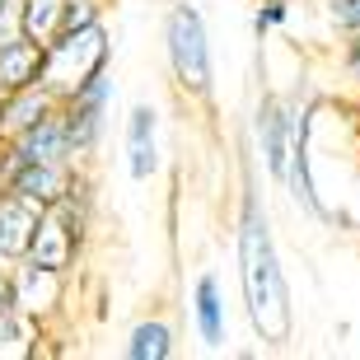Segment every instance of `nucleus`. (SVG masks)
Returning a JSON list of instances; mask_svg holds the SVG:
<instances>
[{
    "label": "nucleus",
    "mask_w": 360,
    "mask_h": 360,
    "mask_svg": "<svg viewBox=\"0 0 360 360\" xmlns=\"http://www.w3.org/2000/svg\"><path fill=\"white\" fill-rule=\"evenodd\" d=\"M56 108H61V98H56V89L47 80L0 94V141H14L19 131H28L33 122H42L47 112H56Z\"/></svg>",
    "instance_id": "10"
},
{
    "label": "nucleus",
    "mask_w": 360,
    "mask_h": 360,
    "mask_svg": "<svg viewBox=\"0 0 360 360\" xmlns=\"http://www.w3.org/2000/svg\"><path fill=\"white\" fill-rule=\"evenodd\" d=\"M122 164H127V178L131 183H150L160 174V112L155 103H131L127 117H122Z\"/></svg>",
    "instance_id": "6"
},
{
    "label": "nucleus",
    "mask_w": 360,
    "mask_h": 360,
    "mask_svg": "<svg viewBox=\"0 0 360 360\" xmlns=\"http://www.w3.org/2000/svg\"><path fill=\"white\" fill-rule=\"evenodd\" d=\"M14 19H19V33L33 42H47L66 33V0H19L14 5Z\"/></svg>",
    "instance_id": "13"
},
{
    "label": "nucleus",
    "mask_w": 360,
    "mask_h": 360,
    "mask_svg": "<svg viewBox=\"0 0 360 360\" xmlns=\"http://www.w3.org/2000/svg\"><path fill=\"white\" fill-rule=\"evenodd\" d=\"M174 351H178V333H174V323L160 319V314L131 323V333L122 342L127 360H174Z\"/></svg>",
    "instance_id": "12"
},
{
    "label": "nucleus",
    "mask_w": 360,
    "mask_h": 360,
    "mask_svg": "<svg viewBox=\"0 0 360 360\" xmlns=\"http://www.w3.org/2000/svg\"><path fill=\"white\" fill-rule=\"evenodd\" d=\"M300 122H304V103L295 108V98H285V94H276V89H267L253 108V150H257L262 174L276 187H285V174H290Z\"/></svg>",
    "instance_id": "4"
},
{
    "label": "nucleus",
    "mask_w": 360,
    "mask_h": 360,
    "mask_svg": "<svg viewBox=\"0 0 360 360\" xmlns=\"http://www.w3.org/2000/svg\"><path fill=\"white\" fill-rule=\"evenodd\" d=\"M0 146H5V141H0Z\"/></svg>",
    "instance_id": "21"
},
{
    "label": "nucleus",
    "mask_w": 360,
    "mask_h": 360,
    "mask_svg": "<svg viewBox=\"0 0 360 360\" xmlns=\"http://www.w3.org/2000/svg\"><path fill=\"white\" fill-rule=\"evenodd\" d=\"M0 309H14V262L0 257Z\"/></svg>",
    "instance_id": "18"
},
{
    "label": "nucleus",
    "mask_w": 360,
    "mask_h": 360,
    "mask_svg": "<svg viewBox=\"0 0 360 360\" xmlns=\"http://www.w3.org/2000/svg\"><path fill=\"white\" fill-rule=\"evenodd\" d=\"M47 206L19 197V192H0V257L5 262H24L33 253V234Z\"/></svg>",
    "instance_id": "9"
},
{
    "label": "nucleus",
    "mask_w": 360,
    "mask_h": 360,
    "mask_svg": "<svg viewBox=\"0 0 360 360\" xmlns=\"http://www.w3.org/2000/svg\"><path fill=\"white\" fill-rule=\"evenodd\" d=\"M5 146H10L19 160H75L61 108H56V112H47L42 122H33L28 131H19L14 141H5ZM75 164H80V160H75Z\"/></svg>",
    "instance_id": "11"
},
{
    "label": "nucleus",
    "mask_w": 360,
    "mask_h": 360,
    "mask_svg": "<svg viewBox=\"0 0 360 360\" xmlns=\"http://www.w3.org/2000/svg\"><path fill=\"white\" fill-rule=\"evenodd\" d=\"M66 281H70L66 271H52L42 262H33V257L14 262V309L33 323L52 319L61 309V300H66Z\"/></svg>",
    "instance_id": "7"
},
{
    "label": "nucleus",
    "mask_w": 360,
    "mask_h": 360,
    "mask_svg": "<svg viewBox=\"0 0 360 360\" xmlns=\"http://www.w3.org/2000/svg\"><path fill=\"white\" fill-rule=\"evenodd\" d=\"M108 108H112V70L84 80L75 94L61 98V117H66V136H70V150L75 160L89 164L103 146V131H108Z\"/></svg>",
    "instance_id": "5"
},
{
    "label": "nucleus",
    "mask_w": 360,
    "mask_h": 360,
    "mask_svg": "<svg viewBox=\"0 0 360 360\" xmlns=\"http://www.w3.org/2000/svg\"><path fill=\"white\" fill-rule=\"evenodd\" d=\"M337 66H342V84H347V94H360V38H342Z\"/></svg>",
    "instance_id": "17"
},
{
    "label": "nucleus",
    "mask_w": 360,
    "mask_h": 360,
    "mask_svg": "<svg viewBox=\"0 0 360 360\" xmlns=\"http://www.w3.org/2000/svg\"><path fill=\"white\" fill-rule=\"evenodd\" d=\"M290 24V0H257L253 10V33L257 38H271L276 28Z\"/></svg>",
    "instance_id": "16"
},
{
    "label": "nucleus",
    "mask_w": 360,
    "mask_h": 360,
    "mask_svg": "<svg viewBox=\"0 0 360 360\" xmlns=\"http://www.w3.org/2000/svg\"><path fill=\"white\" fill-rule=\"evenodd\" d=\"M164 61H169V75H174L178 94L183 98H211L215 94V56H211V28H206V14L192 5V0H174L164 10Z\"/></svg>",
    "instance_id": "2"
},
{
    "label": "nucleus",
    "mask_w": 360,
    "mask_h": 360,
    "mask_svg": "<svg viewBox=\"0 0 360 360\" xmlns=\"http://www.w3.org/2000/svg\"><path fill=\"white\" fill-rule=\"evenodd\" d=\"M323 19L337 38H360V0H323Z\"/></svg>",
    "instance_id": "15"
},
{
    "label": "nucleus",
    "mask_w": 360,
    "mask_h": 360,
    "mask_svg": "<svg viewBox=\"0 0 360 360\" xmlns=\"http://www.w3.org/2000/svg\"><path fill=\"white\" fill-rule=\"evenodd\" d=\"M14 5H19V0H0V38H10V33H19V19H14Z\"/></svg>",
    "instance_id": "19"
},
{
    "label": "nucleus",
    "mask_w": 360,
    "mask_h": 360,
    "mask_svg": "<svg viewBox=\"0 0 360 360\" xmlns=\"http://www.w3.org/2000/svg\"><path fill=\"white\" fill-rule=\"evenodd\" d=\"M38 323L24 319L19 309H0V360L10 356H28V333H33Z\"/></svg>",
    "instance_id": "14"
},
{
    "label": "nucleus",
    "mask_w": 360,
    "mask_h": 360,
    "mask_svg": "<svg viewBox=\"0 0 360 360\" xmlns=\"http://www.w3.org/2000/svg\"><path fill=\"white\" fill-rule=\"evenodd\" d=\"M234 262H239V290H243V314L253 323V337L267 351H285L295 342V300L285 262L276 248L267 201L253 183V169L243 160V192H239V215H234Z\"/></svg>",
    "instance_id": "1"
},
{
    "label": "nucleus",
    "mask_w": 360,
    "mask_h": 360,
    "mask_svg": "<svg viewBox=\"0 0 360 360\" xmlns=\"http://www.w3.org/2000/svg\"><path fill=\"white\" fill-rule=\"evenodd\" d=\"M112 70V28L108 19L89 28H66L61 38L47 42V66H42V80L56 89V98L75 94L84 80Z\"/></svg>",
    "instance_id": "3"
},
{
    "label": "nucleus",
    "mask_w": 360,
    "mask_h": 360,
    "mask_svg": "<svg viewBox=\"0 0 360 360\" xmlns=\"http://www.w3.org/2000/svg\"><path fill=\"white\" fill-rule=\"evenodd\" d=\"M187 304H192V333L206 351H220L229 342V309H225V285L215 271H201L192 281V295H187Z\"/></svg>",
    "instance_id": "8"
},
{
    "label": "nucleus",
    "mask_w": 360,
    "mask_h": 360,
    "mask_svg": "<svg viewBox=\"0 0 360 360\" xmlns=\"http://www.w3.org/2000/svg\"><path fill=\"white\" fill-rule=\"evenodd\" d=\"M351 127H356V136H360V94H351Z\"/></svg>",
    "instance_id": "20"
}]
</instances>
